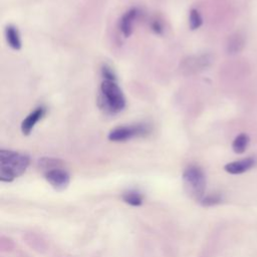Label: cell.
I'll use <instances>...</instances> for the list:
<instances>
[{
  "label": "cell",
  "instance_id": "cell-14",
  "mask_svg": "<svg viewBox=\"0 0 257 257\" xmlns=\"http://www.w3.org/2000/svg\"><path fill=\"white\" fill-rule=\"evenodd\" d=\"M101 74H102L103 79H113V80H116V77H115V74H114L113 70L111 69V67H109L107 65H103L102 66Z\"/></svg>",
  "mask_w": 257,
  "mask_h": 257
},
{
  "label": "cell",
  "instance_id": "cell-9",
  "mask_svg": "<svg viewBox=\"0 0 257 257\" xmlns=\"http://www.w3.org/2000/svg\"><path fill=\"white\" fill-rule=\"evenodd\" d=\"M5 37L8 45L14 49V50H19L21 48V39H20V34L14 25H8L5 28Z\"/></svg>",
  "mask_w": 257,
  "mask_h": 257
},
{
  "label": "cell",
  "instance_id": "cell-7",
  "mask_svg": "<svg viewBox=\"0 0 257 257\" xmlns=\"http://www.w3.org/2000/svg\"><path fill=\"white\" fill-rule=\"evenodd\" d=\"M256 164V160L254 158H246L243 160H239L236 162H232L229 163L227 165H225L224 170L232 175H238V174H242L247 172L248 170H250L252 167H254Z\"/></svg>",
  "mask_w": 257,
  "mask_h": 257
},
{
  "label": "cell",
  "instance_id": "cell-3",
  "mask_svg": "<svg viewBox=\"0 0 257 257\" xmlns=\"http://www.w3.org/2000/svg\"><path fill=\"white\" fill-rule=\"evenodd\" d=\"M183 182L186 192L194 199L201 201L206 189V176L201 168L190 166L183 173Z\"/></svg>",
  "mask_w": 257,
  "mask_h": 257
},
{
  "label": "cell",
  "instance_id": "cell-10",
  "mask_svg": "<svg viewBox=\"0 0 257 257\" xmlns=\"http://www.w3.org/2000/svg\"><path fill=\"white\" fill-rule=\"evenodd\" d=\"M121 197L124 203L133 207H139L144 202V196L138 191H127L123 193Z\"/></svg>",
  "mask_w": 257,
  "mask_h": 257
},
{
  "label": "cell",
  "instance_id": "cell-12",
  "mask_svg": "<svg viewBox=\"0 0 257 257\" xmlns=\"http://www.w3.org/2000/svg\"><path fill=\"white\" fill-rule=\"evenodd\" d=\"M221 202H223V196L219 193H214V194H210L208 196H204L200 203L202 206L205 207H211V206H215L220 204Z\"/></svg>",
  "mask_w": 257,
  "mask_h": 257
},
{
  "label": "cell",
  "instance_id": "cell-15",
  "mask_svg": "<svg viewBox=\"0 0 257 257\" xmlns=\"http://www.w3.org/2000/svg\"><path fill=\"white\" fill-rule=\"evenodd\" d=\"M151 27H152V30H153L155 33H157V34H162V33H163L164 28H163V25H162L161 22H159V21H154V22H152Z\"/></svg>",
  "mask_w": 257,
  "mask_h": 257
},
{
  "label": "cell",
  "instance_id": "cell-11",
  "mask_svg": "<svg viewBox=\"0 0 257 257\" xmlns=\"http://www.w3.org/2000/svg\"><path fill=\"white\" fill-rule=\"evenodd\" d=\"M249 137L246 134H240L237 136L233 143H232V149L236 154H242L246 151L248 145H249Z\"/></svg>",
  "mask_w": 257,
  "mask_h": 257
},
{
  "label": "cell",
  "instance_id": "cell-2",
  "mask_svg": "<svg viewBox=\"0 0 257 257\" xmlns=\"http://www.w3.org/2000/svg\"><path fill=\"white\" fill-rule=\"evenodd\" d=\"M100 101L110 112H118L125 106L124 95L113 79H103L100 84Z\"/></svg>",
  "mask_w": 257,
  "mask_h": 257
},
{
  "label": "cell",
  "instance_id": "cell-4",
  "mask_svg": "<svg viewBox=\"0 0 257 257\" xmlns=\"http://www.w3.org/2000/svg\"><path fill=\"white\" fill-rule=\"evenodd\" d=\"M149 133L150 127L147 124L121 125L111 130L107 138L111 142H125L135 137H144Z\"/></svg>",
  "mask_w": 257,
  "mask_h": 257
},
{
  "label": "cell",
  "instance_id": "cell-8",
  "mask_svg": "<svg viewBox=\"0 0 257 257\" xmlns=\"http://www.w3.org/2000/svg\"><path fill=\"white\" fill-rule=\"evenodd\" d=\"M139 11L136 8H132L127 10L119 20V29L124 37L131 36L133 32V26L136 18L138 17Z\"/></svg>",
  "mask_w": 257,
  "mask_h": 257
},
{
  "label": "cell",
  "instance_id": "cell-6",
  "mask_svg": "<svg viewBox=\"0 0 257 257\" xmlns=\"http://www.w3.org/2000/svg\"><path fill=\"white\" fill-rule=\"evenodd\" d=\"M45 114V108L43 106H39L35 108L33 111H31L21 122V132L23 135L28 136L35 124L38 122L39 119L42 118V116Z\"/></svg>",
  "mask_w": 257,
  "mask_h": 257
},
{
  "label": "cell",
  "instance_id": "cell-13",
  "mask_svg": "<svg viewBox=\"0 0 257 257\" xmlns=\"http://www.w3.org/2000/svg\"><path fill=\"white\" fill-rule=\"evenodd\" d=\"M202 24H203V19H202L201 14L199 13V11L197 9H192L190 11V15H189V25H190V28L192 30H196Z\"/></svg>",
  "mask_w": 257,
  "mask_h": 257
},
{
  "label": "cell",
  "instance_id": "cell-5",
  "mask_svg": "<svg viewBox=\"0 0 257 257\" xmlns=\"http://www.w3.org/2000/svg\"><path fill=\"white\" fill-rule=\"evenodd\" d=\"M44 178L57 191H62L67 188L70 182L69 174L61 168H54L46 171Z\"/></svg>",
  "mask_w": 257,
  "mask_h": 257
},
{
  "label": "cell",
  "instance_id": "cell-1",
  "mask_svg": "<svg viewBox=\"0 0 257 257\" xmlns=\"http://www.w3.org/2000/svg\"><path fill=\"white\" fill-rule=\"evenodd\" d=\"M27 155L10 150H0V181L10 183L21 176L29 166Z\"/></svg>",
  "mask_w": 257,
  "mask_h": 257
}]
</instances>
